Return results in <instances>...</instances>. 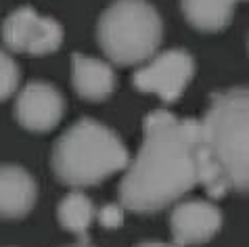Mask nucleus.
<instances>
[{"mask_svg":"<svg viewBox=\"0 0 249 247\" xmlns=\"http://www.w3.org/2000/svg\"><path fill=\"white\" fill-rule=\"evenodd\" d=\"M63 113L65 101L48 82H27L15 101V118L30 132H51Z\"/></svg>","mask_w":249,"mask_h":247,"instance_id":"6e6552de","label":"nucleus"},{"mask_svg":"<svg viewBox=\"0 0 249 247\" xmlns=\"http://www.w3.org/2000/svg\"><path fill=\"white\" fill-rule=\"evenodd\" d=\"M57 218L65 230L78 235L84 241L88 229H90L92 220L96 218V210L92 201L84 193L73 191V193H69L61 199V203L57 208Z\"/></svg>","mask_w":249,"mask_h":247,"instance_id":"f8f14e48","label":"nucleus"},{"mask_svg":"<svg viewBox=\"0 0 249 247\" xmlns=\"http://www.w3.org/2000/svg\"><path fill=\"white\" fill-rule=\"evenodd\" d=\"M239 0H182V15L199 32H220L231 23Z\"/></svg>","mask_w":249,"mask_h":247,"instance_id":"9b49d317","label":"nucleus"},{"mask_svg":"<svg viewBox=\"0 0 249 247\" xmlns=\"http://www.w3.org/2000/svg\"><path fill=\"white\" fill-rule=\"evenodd\" d=\"M201 184V124L157 109L142 122V145L120 182V203L153 214Z\"/></svg>","mask_w":249,"mask_h":247,"instance_id":"f257e3e1","label":"nucleus"},{"mask_svg":"<svg viewBox=\"0 0 249 247\" xmlns=\"http://www.w3.org/2000/svg\"><path fill=\"white\" fill-rule=\"evenodd\" d=\"M126 145L111 128L90 118L69 126L53 147V172L73 189L94 187L128 168Z\"/></svg>","mask_w":249,"mask_h":247,"instance_id":"7ed1b4c3","label":"nucleus"},{"mask_svg":"<svg viewBox=\"0 0 249 247\" xmlns=\"http://www.w3.org/2000/svg\"><path fill=\"white\" fill-rule=\"evenodd\" d=\"M2 42L13 53L42 57L61 46L63 27L54 19L36 13L32 6H21L6 17L2 25Z\"/></svg>","mask_w":249,"mask_h":247,"instance_id":"423d86ee","label":"nucleus"},{"mask_svg":"<svg viewBox=\"0 0 249 247\" xmlns=\"http://www.w3.org/2000/svg\"><path fill=\"white\" fill-rule=\"evenodd\" d=\"M99 222L103 229H117V226L124 224V205L122 203H109L105 208L99 210Z\"/></svg>","mask_w":249,"mask_h":247,"instance_id":"4468645a","label":"nucleus"},{"mask_svg":"<svg viewBox=\"0 0 249 247\" xmlns=\"http://www.w3.org/2000/svg\"><path fill=\"white\" fill-rule=\"evenodd\" d=\"M71 82L84 101H105L115 88V71L107 61L75 53L71 57Z\"/></svg>","mask_w":249,"mask_h":247,"instance_id":"9d476101","label":"nucleus"},{"mask_svg":"<svg viewBox=\"0 0 249 247\" xmlns=\"http://www.w3.org/2000/svg\"><path fill=\"white\" fill-rule=\"evenodd\" d=\"M195 73V61L184 49H170L153 54L134 71V88L141 92L157 94L165 103L182 97Z\"/></svg>","mask_w":249,"mask_h":247,"instance_id":"39448f33","label":"nucleus"},{"mask_svg":"<svg viewBox=\"0 0 249 247\" xmlns=\"http://www.w3.org/2000/svg\"><path fill=\"white\" fill-rule=\"evenodd\" d=\"M201 124V184L213 199L249 193V88L213 94Z\"/></svg>","mask_w":249,"mask_h":247,"instance_id":"f03ea898","label":"nucleus"},{"mask_svg":"<svg viewBox=\"0 0 249 247\" xmlns=\"http://www.w3.org/2000/svg\"><path fill=\"white\" fill-rule=\"evenodd\" d=\"M136 247H176V245H170V243H161V241H147V243H141Z\"/></svg>","mask_w":249,"mask_h":247,"instance_id":"2eb2a0df","label":"nucleus"},{"mask_svg":"<svg viewBox=\"0 0 249 247\" xmlns=\"http://www.w3.org/2000/svg\"><path fill=\"white\" fill-rule=\"evenodd\" d=\"M163 23L147 0H115L96 25V38L107 59L115 65H141L157 53Z\"/></svg>","mask_w":249,"mask_h":247,"instance_id":"20e7f679","label":"nucleus"},{"mask_svg":"<svg viewBox=\"0 0 249 247\" xmlns=\"http://www.w3.org/2000/svg\"><path fill=\"white\" fill-rule=\"evenodd\" d=\"M69 247H92V245H86V243H80V245H69Z\"/></svg>","mask_w":249,"mask_h":247,"instance_id":"dca6fc26","label":"nucleus"},{"mask_svg":"<svg viewBox=\"0 0 249 247\" xmlns=\"http://www.w3.org/2000/svg\"><path fill=\"white\" fill-rule=\"evenodd\" d=\"M170 229L176 247L201 245L222 229V212L203 199H184L172 210Z\"/></svg>","mask_w":249,"mask_h":247,"instance_id":"0eeeda50","label":"nucleus"},{"mask_svg":"<svg viewBox=\"0 0 249 247\" xmlns=\"http://www.w3.org/2000/svg\"><path fill=\"white\" fill-rule=\"evenodd\" d=\"M38 187L21 166L0 163V220L25 218L36 205Z\"/></svg>","mask_w":249,"mask_h":247,"instance_id":"1a4fd4ad","label":"nucleus"},{"mask_svg":"<svg viewBox=\"0 0 249 247\" xmlns=\"http://www.w3.org/2000/svg\"><path fill=\"white\" fill-rule=\"evenodd\" d=\"M19 86V67L9 53L0 49V101L9 99Z\"/></svg>","mask_w":249,"mask_h":247,"instance_id":"ddd939ff","label":"nucleus"}]
</instances>
